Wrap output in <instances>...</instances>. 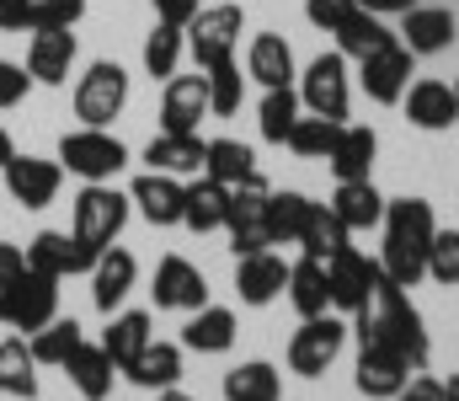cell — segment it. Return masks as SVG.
I'll list each match as a JSON object with an SVG mask.
<instances>
[{
  "instance_id": "7402d4cb",
  "label": "cell",
  "mask_w": 459,
  "mask_h": 401,
  "mask_svg": "<svg viewBox=\"0 0 459 401\" xmlns=\"http://www.w3.org/2000/svg\"><path fill=\"white\" fill-rule=\"evenodd\" d=\"M246 75L267 92V86H294V48L283 32H256L251 48H246Z\"/></svg>"
},
{
  "instance_id": "d6986e66",
  "label": "cell",
  "mask_w": 459,
  "mask_h": 401,
  "mask_svg": "<svg viewBox=\"0 0 459 401\" xmlns=\"http://www.w3.org/2000/svg\"><path fill=\"white\" fill-rule=\"evenodd\" d=\"M182 182L171 177V171H139L134 177V187H128V204L150 220V225H182Z\"/></svg>"
},
{
  "instance_id": "db71d44e",
  "label": "cell",
  "mask_w": 459,
  "mask_h": 401,
  "mask_svg": "<svg viewBox=\"0 0 459 401\" xmlns=\"http://www.w3.org/2000/svg\"><path fill=\"white\" fill-rule=\"evenodd\" d=\"M363 11H374V16H406L417 0H358Z\"/></svg>"
},
{
  "instance_id": "d590c367",
  "label": "cell",
  "mask_w": 459,
  "mask_h": 401,
  "mask_svg": "<svg viewBox=\"0 0 459 401\" xmlns=\"http://www.w3.org/2000/svg\"><path fill=\"white\" fill-rule=\"evenodd\" d=\"M204 171L225 187H240L256 177V150L240 144V139H209V155H204Z\"/></svg>"
},
{
  "instance_id": "e0dca14e",
  "label": "cell",
  "mask_w": 459,
  "mask_h": 401,
  "mask_svg": "<svg viewBox=\"0 0 459 401\" xmlns=\"http://www.w3.org/2000/svg\"><path fill=\"white\" fill-rule=\"evenodd\" d=\"M209 118V81L204 75H171L160 97V134H198Z\"/></svg>"
},
{
  "instance_id": "4dcf8cb0",
  "label": "cell",
  "mask_w": 459,
  "mask_h": 401,
  "mask_svg": "<svg viewBox=\"0 0 459 401\" xmlns=\"http://www.w3.org/2000/svg\"><path fill=\"white\" fill-rule=\"evenodd\" d=\"M123 380H134V386H144V391H171V386L182 380V348H177V343H150V348L123 370Z\"/></svg>"
},
{
  "instance_id": "3957f363",
  "label": "cell",
  "mask_w": 459,
  "mask_h": 401,
  "mask_svg": "<svg viewBox=\"0 0 459 401\" xmlns=\"http://www.w3.org/2000/svg\"><path fill=\"white\" fill-rule=\"evenodd\" d=\"M59 166L81 182H113L117 171L128 166V144L113 129H81L59 139Z\"/></svg>"
},
{
  "instance_id": "d6a6232c",
  "label": "cell",
  "mask_w": 459,
  "mask_h": 401,
  "mask_svg": "<svg viewBox=\"0 0 459 401\" xmlns=\"http://www.w3.org/2000/svg\"><path fill=\"white\" fill-rule=\"evenodd\" d=\"M385 43H395V32L385 27V16H374V11H363V5L337 27V54H342V59H368V54H379Z\"/></svg>"
},
{
  "instance_id": "6da1fadb",
  "label": "cell",
  "mask_w": 459,
  "mask_h": 401,
  "mask_svg": "<svg viewBox=\"0 0 459 401\" xmlns=\"http://www.w3.org/2000/svg\"><path fill=\"white\" fill-rule=\"evenodd\" d=\"M385 247H379V267L390 283L417 289L428 278V247L438 236L433 204L428 198H385Z\"/></svg>"
},
{
  "instance_id": "603a6c76",
  "label": "cell",
  "mask_w": 459,
  "mask_h": 401,
  "mask_svg": "<svg viewBox=\"0 0 459 401\" xmlns=\"http://www.w3.org/2000/svg\"><path fill=\"white\" fill-rule=\"evenodd\" d=\"M59 370L70 375V386H75L86 401H108V397H113V370H117V364L108 359V348H102V343H86V337H81V343H75V353H70Z\"/></svg>"
},
{
  "instance_id": "8d00e7d4",
  "label": "cell",
  "mask_w": 459,
  "mask_h": 401,
  "mask_svg": "<svg viewBox=\"0 0 459 401\" xmlns=\"http://www.w3.org/2000/svg\"><path fill=\"white\" fill-rule=\"evenodd\" d=\"M225 401H283V380L267 359H251V364H235L225 375Z\"/></svg>"
},
{
  "instance_id": "8fae6325",
  "label": "cell",
  "mask_w": 459,
  "mask_h": 401,
  "mask_svg": "<svg viewBox=\"0 0 459 401\" xmlns=\"http://www.w3.org/2000/svg\"><path fill=\"white\" fill-rule=\"evenodd\" d=\"M379 283H385V267H379V257H363L358 247H347V252H337V257L326 263V289H332V305H337V310H347V316L368 310V305H374V294H379Z\"/></svg>"
},
{
  "instance_id": "f6af8a7d",
  "label": "cell",
  "mask_w": 459,
  "mask_h": 401,
  "mask_svg": "<svg viewBox=\"0 0 459 401\" xmlns=\"http://www.w3.org/2000/svg\"><path fill=\"white\" fill-rule=\"evenodd\" d=\"M81 16H86V0H32L27 32H75Z\"/></svg>"
},
{
  "instance_id": "5bb4252c",
  "label": "cell",
  "mask_w": 459,
  "mask_h": 401,
  "mask_svg": "<svg viewBox=\"0 0 459 401\" xmlns=\"http://www.w3.org/2000/svg\"><path fill=\"white\" fill-rule=\"evenodd\" d=\"M0 171H5V193L22 209H48L59 198V182H65V166L43 161V155H11Z\"/></svg>"
},
{
  "instance_id": "680465c9",
  "label": "cell",
  "mask_w": 459,
  "mask_h": 401,
  "mask_svg": "<svg viewBox=\"0 0 459 401\" xmlns=\"http://www.w3.org/2000/svg\"><path fill=\"white\" fill-rule=\"evenodd\" d=\"M455 97H459V81H455Z\"/></svg>"
},
{
  "instance_id": "f5cc1de1",
  "label": "cell",
  "mask_w": 459,
  "mask_h": 401,
  "mask_svg": "<svg viewBox=\"0 0 459 401\" xmlns=\"http://www.w3.org/2000/svg\"><path fill=\"white\" fill-rule=\"evenodd\" d=\"M150 5H155L160 22H177V27H187L198 16V0H150Z\"/></svg>"
},
{
  "instance_id": "30bf717a",
  "label": "cell",
  "mask_w": 459,
  "mask_h": 401,
  "mask_svg": "<svg viewBox=\"0 0 459 401\" xmlns=\"http://www.w3.org/2000/svg\"><path fill=\"white\" fill-rule=\"evenodd\" d=\"M299 102L316 113V118H332V124H347V102H352V86H347V59L332 48V54H316L299 75Z\"/></svg>"
},
{
  "instance_id": "ab89813d",
  "label": "cell",
  "mask_w": 459,
  "mask_h": 401,
  "mask_svg": "<svg viewBox=\"0 0 459 401\" xmlns=\"http://www.w3.org/2000/svg\"><path fill=\"white\" fill-rule=\"evenodd\" d=\"M182 48H187L182 27H177V22H155L150 38H144V70H150L155 81H171L177 65H182Z\"/></svg>"
},
{
  "instance_id": "e575fe53",
  "label": "cell",
  "mask_w": 459,
  "mask_h": 401,
  "mask_svg": "<svg viewBox=\"0 0 459 401\" xmlns=\"http://www.w3.org/2000/svg\"><path fill=\"white\" fill-rule=\"evenodd\" d=\"M299 247H305V257L332 263L337 252H347V247H352V231H347L342 220L332 214V204H316V209H310V225H305V236H299Z\"/></svg>"
},
{
  "instance_id": "5b68a950",
  "label": "cell",
  "mask_w": 459,
  "mask_h": 401,
  "mask_svg": "<svg viewBox=\"0 0 459 401\" xmlns=\"http://www.w3.org/2000/svg\"><path fill=\"white\" fill-rule=\"evenodd\" d=\"M75 118L86 129H113V118L128 108V70L117 59H97L81 81H75Z\"/></svg>"
},
{
  "instance_id": "7c38bea8",
  "label": "cell",
  "mask_w": 459,
  "mask_h": 401,
  "mask_svg": "<svg viewBox=\"0 0 459 401\" xmlns=\"http://www.w3.org/2000/svg\"><path fill=\"white\" fill-rule=\"evenodd\" d=\"M342 343H347V327L337 316H305L299 332L289 337V370L305 375V380H316V375H326L337 364Z\"/></svg>"
},
{
  "instance_id": "74e56055",
  "label": "cell",
  "mask_w": 459,
  "mask_h": 401,
  "mask_svg": "<svg viewBox=\"0 0 459 401\" xmlns=\"http://www.w3.org/2000/svg\"><path fill=\"white\" fill-rule=\"evenodd\" d=\"M310 198L305 193H267V225H273V247H299L305 225H310Z\"/></svg>"
},
{
  "instance_id": "8992f818",
  "label": "cell",
  "mask_w": 459,
  "mask_h": 401,
  "mask_svg": "<svg viewBox=\"0 0 459 401\" xmlns=\"http://www.w3.org/2000/svg\"><path fill=\"white\" fill-rule=\"evenodd\" d=\"M240 32H246V16H240V5H198V16L182 27V38H187V54H193V65H198V70H214V65L235 59V43H240Z\"/></svg>"
},
{
  "instance_id": "f546056e",
  "label": "cell",
  "mask_w": 459,
  "mask_h": 401,
  "mask_svg": "<svg viewBox=\"0 0 459 401\" xmlns=\"http://www.w3.org/2000/svg\"><path fill=\"white\" fill-rule=\"evenodd\" d=\"M182 348H193V353H230L235 348V316H230L225 305L193 310L187 327H182Z\"/></svg>"
},
{
  "instance_id": "9c48e42d",
  "label": "cell",
  "mask_w": 459,
  "mask_h": 401,
  "mask_svg": "<svg viewBox=\"0 0 459 401\" xmlns=\"http://www.w3.org/2000/svg\"><path fill=\"white\" fill-rule=\"evenodd\" d=\"M267 177L256 171L251 182H240V187H230V209H225V231L230 241H235V257H246V252H267L273 247V225H267Z\"/></svg>"
},
{
  "instance_id": "cb8c5ba5",
  "label": "cell",
  "mask_w": 459,
  "mask_h": 401,
  "mask_svg": "<svg viewBox=\"0 0 459 401\" xmlns=\"http://www.w3.org/2000/svg\"><path fill=\"white\" fill-rule=\"evenodd\" d=\"M374 155H379V134L368 129V124H342L332 155H326V166H332L337 182H358V177L374 171Z\"/></svg>"
},
{
  "instance_id": "ba28073f",
  "label": "cell",
  "mask_w": 459,
  "mask_h": 401,
  "mask_svg": "<svg viewBox=\"0 0 459 401\" xmlns=\"http://www.w3.org/2000/svg\"><path fill=\"white\" fill-rule=\"evenodd\" d=\"M352 332H358V391L374 401H390L417 370L401 359V348H390L374 327H358L352 321Z\"/></svg>"
},
{
  "instance_id": "44dd1931",
  "label": "cell",
  "mask_w": 459,
  "mask_h": 401,
  "mask_svg": "<svg viewBox=\"0 0 459 401\" xmlns=\"http://www.w3.org/2000/svg\"><path fill=\"white\" fill-rule=\"evenodd\" d=\"M134 278H139L134 252H123V247H102V257H97V267H91V305H97L102 316H113L117 305L128 300Z\"/></svg>"
},
{
  "instance_id": "f907efd6",
  "label": "cell",
  "mask_w": 459,
  "mask_h": 401,
  "mask_svg": "<svg viewBox=\"0 0 459 401\" xmlns=\"http://www.w3.org/2000/svg\"><path fill=\"white\" fill-rule=\"evenodd\" d=\"M22 273H27V252L11 247V241H0V289H11Z\"/></svg>"
},
{
  "instance_id": "277c9868",
  "label": "cell",
  "mask_w": 459,
  "mask_h": 401,
  "mask_svg": "<svg viewBox=\"0 0 459 401\" xmlns=\"http://www.w3.org/2000/svg\"><path fill=\"white\" fill-rule=\"evenodd\" d=\"M128 225V193H117L113 182H86L70 204V236L91 241V247H113L117 231Z\"/></svg>"
},
{
  "instance_id": "6f0895ef",
  "label": "cell",
  "mask_w": 459,
  "mask_h": 401,
  "mask_svg": "<svg viewBox=\"0 0 459 401\" xmlns=\"http://www.w3.org/2000/svg\"><path fill=\"white\" fill-rule=\"evenodd\" d=\"M155 401H193V397H182V391L171 386V391H160V397H155Z\"/></svg>"
},
{
  "instance_id": "9f6ffc18",
  "label": "cell",
  "mask_w": 459,
  "mask_h": 401,
  "mask_svg": "<svg viewBox=\"0 0 459 401\" xmlns=\"http://www.w3.org/2000/svg\"><path fill=\"white\" fill-rule=\"evenodd\" d=\"M444 401H459V375L455 380H444Z\"/></svg>"
},
{
  "instance_id": "bcb514c9",
  "label": "cell",
  "mask_w": 459,
  "mask_h": 401,
  "mask_svg": "<svg viewBox=\"0 0 459 401\" xmlns=\"http://www.w3.org/2000/svg\"><path fill=\"white\" fill-rule=\"evenodd\" d=\"M428 278H438L444 289H459V231H438L428 247Z\"/></svg>"
},
{
  "instance_id": "2e32d148",
  "label": "cell",
  "mask_w": 459,
  "mask_h": 401,
  "mask_svg": "<svg viewBox=\"0 0 459 401\" xmlns=\"http://www.w3.org/2000/svg\"><path fill=\"white\" fill-rule=\"evenodd\" d=\"M150 294H155V310H187L193 316V310L209 305V278L187 263V257H160Z\"/></svg>"
},
{
  "instance_id": "c3c4849f",
  "label": "cell",
  "mask_w": 459,
  "mask_h": 401,
  "mask_svg": "<svg viewBox=\"0 0 459 401\" xmlns=\"http://www.w3.org/2000/svg\"><path fill=\"white\" fill-rule=\"evenodd\" d=\"M27 86H32L27 65H11V59H0V113H5V108H16V102L27 97Z\"/></svg>"
},
{
  "instance_id": "d4e9b609",
  "label": "cell",
  "mask_w": 459,
  "mask_h": 401,
  "mask_svg": "<svg viewBox=\"0 0 459 401\" xmlns=\"http://www.w3.org/2000/svg\"><path fill=\"white\" fill-rule=\"evenodd\" d=\"M75 65V32H32L27 43V75L38 86H65Z\"/></svg>"
},
{
  "instance_id": "60d3db41",
  "label": "cell",
  "mask_w": 459,
  "mask_h": 401,
  "mask_svg": "<svg viewBox=\"0 0 459 401\" xmlns=\"http://www.w3.org/2000/svg\"><path fill=\"white\" fill-rule=\"evenodd\" d=\"M337 129H342V124H332V118H316V113L305 118V113H299L283 144H289L299 161H326V155H332V144H337Z\"/></svg>"
},
{
  "instance_id": "f35d334b",
  "label": "cell",
  "mask_w": 459,
  "mask_h": 401,
  "mask_svg": "<svg viewBox=\"0 0 459 401\" xmlns=\"http://www.w3.org/2000/svg\"><path fill=\"white\" fill-rule=\"evenodd\" d=\"M299 92L294 86H267L262 92V108H256V129H262V139L267 144H283L289 139V129H294V118H299Z\"/></svg>"
},
{
  "instance_id": "b9f144b4",
  "label": "cell",
  "mask_w": 459,
  "mask_h": 401,
  "mask_svg": "<svg viewBox=\"0 0 459 401\" xmlns=\"http://www.w3.org/2000/svg\"><path fill=\"white\" fill-rule=\"evenodd\" d=\"M204 81H209V113H214V118H235L240 102H246V75H240V65L225 59V65L204 70Z\"/></svg>"
},
{
  "instance_id": "1f68e13d",
  "label": "cell",
  "mask_w": 459,
  "mask_h": 401,
  "mask_svg": "<svg viewBox=\"0 0 459 401\" xmlns=\"http://www.w3.org/2000/svg\"><path fill=\"white\" fill-rule=\"evenodd\" d=\"M0 397L38 401V359H32L27 337H5L0 343Z\"/></svg>"
},
{
  "instance_id": "9a60e30c",
  "label": "cell",
  "mask_w": 459,
  "mask_h": 401,
  "mask_svg": "<svg viewBox=\"0 0 459 401\" xmlns=\"http://www.w3.org/2000/svg\"><path fill=\"white\" fill-rule=\"evenodd\" d=\"M395 38H401V43H406L417 59H433V54L455 48L459 22H455V11H449V5H411V11L401 16Z\"/></svg>"
},
{
  "instance_id": "ee69618b",
  "label": "cell",
  "mask_w": 459,
  "mask_h": 401,
  "mask_svg": "<svg viewBox=\"0 0 459 401\" xmlns=\"http://www.w3.org/2000/svg\"><path fill=\"white\" fill-rule=\"evenodd\" d=\"M27 267L43 278H65L70 273V236L65 231H38L27 241Z\"/></svg>"
},
{
  "instance_id": "ffe728a7",
  "label": "cell",
  "mask_w": 459,
  "mask_h": 401,
  "mask_svg": "<svg viewBox=\"0 0 459 401\" xmlns=\"http://www.w3.org/2000/svg\"><path fill=\"white\" fill-rule=\"evenodd\" d=\"M235 289L246 305H273L283 289H289V263L267 247V252H246L235 257Z\"/></svg>"
},
{
  "instance_id": "4316f807",
  "label": "cell",
  "mask_w": 459,
  "mask_h": 401,
  "mask_svg": "<svg viewBox=\"0 0 459 401\" xmlns=\"http://www.w3.org/2000/svg\"><path fill=\"white\" fill-rule=\"evenodd\" d=\"M225 209H230L225 182H214L209 171H204L198 182H187V193H182V225H187V231H198V236L225 231Z\"/></svg>"
},
{
  "instance_id": "681fc988",
  "label": "cell",
  "mask_w": 459,
  "mask_h": 401,
  "mask_svg": "<svg viewBox=\"0 0 459 401\" xmlns=\"http://www.w3.org/2000/svg\"><path fill=\"white\" fill-rule=\"evenodd\" d=\"M390 401H444V380H428V375L417 370V375H411V380H406Z\"/></svg>"
},
{
  "instance_id": "7bdbcfd3",
  "label": "cell",
  "mask_w": 459,
  "mask_h": 401,
  "mask_svg": "<svg viewBox=\"0 0 459 401\" xmlns=\"http://www.w3.org/2000/svg\"><path fill=\"white\" fill-rule=\"evenodd\" d=\"M75 343H81V321H75V316H70V321H65V316H54L43 332H32V343H27V348H32V359H38V364H65V359L75 353Z\"/></svg>"
},
{
  "instance_id": "83f0119b",
  "label": "cell",
  "mask_w": 459,
  "mask_h": 401,
  "mask_svg": "<svg viewBox=\"0 0 459 401\" xmlns=\"http://www.w3.org/2000/svg\"><path fill=\"white\" fill-rule=\"evenodd\" d=\"M332 214L342 220L347 231H374V225L385 220V193L374 187V177L337 182V193H332Z\"/></svg>"
},
{
  "instance_id": "484cf974",
  "label": "cell",
  "mask_w": 459,
  "mask_h": 401,
  "mask_svg": "<svg viewBox=\"0 0 459 401\" xmlns=\"http://www.w3.org/2000/svg\"><path fill=\"white\" fill-rule=\"evenodd\" d=\"M204 155H209V139H198V134H155L144 144L150 171H171V177H198Z\"/></svg>"
},
{
  "instance_id": "ac0fdd59",
  "label": "cell",
  "mask_w": 459,
  "mask_h": 401,
  "mask_svg": "<svg viewBox=\"0 0 459 401\" xmlns=\"http://www.w3.org/2000/svg\"><path fill=\"white\" fill-rule=\"evenodd\" d=\"M401 108H406L411 129H428V134H444L459 124V97L449 81H411L406 97H401Z\"/></svg>"
},
{
  "instance_id": "11a10c76",
  "label": "cell",
  "mask_w": 459,
  "mask_h": 401,
  "mask_svg": "<svg viewBox=\"0 0 459 401\" xmlns=\"http://www.w3.org/2000/svg\"><path fill=\"white\" fill-rule=\"evenodd\" d=\"M11 155H16V144H11V134L0 129V166H5V161H11Z\"/></svg>"
},
{
  "instance_id": "7a4b0ae2",
  "label": "cell",
  "mask_w": 459,
  "mask_h": 401,
  "mask_svg": "<svg viewBox=\"0 0 459 401\" xmlns=\"http://www.w3.org/2000/svg\"><path fill=\"white\" fill-rule=\"evenodd\" d=\"M358 327H374L390 348H401V359L411 364V370H428V359H433V343H428V321H422V310L411 305V294L401 289V283H379V294H374V305L368 310H358L352 316Z\"/></svg>"
},
{
  "instance_id": "4fadbf2b",
  "label": "cell",
  "mask_w": 459,
  "mask_h": 401,
  "mask_svg": "<svg viewBox=\"0 0 459 401\" xmlns=\"http://www.w3.org/2000/svg\"><path fill=\"white\" fill-rule=\"evenodd\" d=\"M411 65H417V54L395 38V43H385L379 54L358 59V86H363L379 108H401V97H406V86H411Z\"/></svg>"
},
{
  "instance_id": "52a82bcc",
  "label": "cell",
  "mask_w": 459,
  "mask_h": 401,
  "mask_svg": "<svg viewBox=\"0 0 459 401\" xmlns=\"http://www.w3.org/2000/svg\"><path fill=\"white\" fill-rule=\"evenodd\" d=\"M59 316V278H43V273H22L11 289H0V327H16V332H43L48 321Z\"/></svg>"
},
{
  "instance_id": "f1b7e54d",
  "label": "cell",
  "mask_w": 459,
  "mask_h": 401,
  "mask_svg": "<svg viewBox=\"0 0 459 401\" xmlns=\"http://www.w3.org/2000/svg\"><path fill=\"white\" fill-rule=\"evenodd\" d=\"M155 343V332H150V310H123L108 321V332H102V348H108V359L117 364V375L144 353Z\"/></svg>"
},
{
  "instance_id": "836d02e7",
  "label": "cell",
  "mask_w": 459,
  "mask_h": 401,
  "mask_svg": "<svg viewBox=\"0 0 459 401\" xmlns=\"http://www.w3.org/2000/svg\"><path fill=\"white\" fill-rule=\"evenodd\" d=\"M289 300H294L299 321H305V316H326V305H332V289H326V263H316V257L289 263Z\"/></svg>"
},
{
  "instance_id": "7dc6e473",
  "label": "cell",
  "mask_w": 459,
  "mask_h": 401,
  "mask_svg": "<svg viewBox=\"0 0 459 401\" xmlns=\"http://www.w3.org/2000/svg\"><path fill=\"white\" fill-rule=\"evenodd\" d=\"M352 11H358V0H305V22L321 32H337Z\"/></svg>"
},
{
  "instance_id": "816d5d0a",
  "label": "cell",
  "mask_w": 459,
  "mask_h": 401,
  "mask_svg": "<svg viewBox=\"0 0 459 401\" xmlns=\"http://www.w3.org/2000/svg\"><path fill=\"white\" fill-rule=\"evenodd\" d=\"M32 0H0V32H27Z\"/></svg>"
}]
</instances>
